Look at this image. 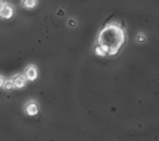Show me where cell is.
<instances>
[{"instance_id":"1","label":"cell","mask_w":159,"mask_h":141,"mask_svg":"<svg viewBox=\"0 0 159 141\" xmlns=\"http://www.w3.org/2000/svg\"><path fill=\"white\" fill-rule=\"evenodd\" d=\"M125 42V33L118 24H107L99 32L94 45V53L99 57L116 56Z\"/></svg>"},{"instance_id":"2","label":"cell","mask_w":159,"mask_h":141,"mask_svg":"<svg viewBox=\"0 0 159 141\" xmlns=\"http://www.w3.org/2000/svg\"><path fill=\"white\" fill-rule=\"evenodd\" d=\"M24 111L26 115L29 116H35L39 114L40 111V106H39V103L35 100V99H29L25 104H24Z\"/></svg>"},{"instance_id":"3","label":"cell","mask_w":159,"mask_h":141,"mask_svg":"<svg viewBox=\"0 0 159 141\" xmlns=\"http://www.w3.org/2000/svg\"><path fill=\"white\" fill-rule=\"evenodd\" d=\"M22 73L25 74V77L27 78L29 82H34V80H36L37 77H39V69H37V66L34 64V63H30V64H27V66L25 67V69H24Z\"/></svg>"},{"instance_id":"4","label":"cell","mask_w":159,"mask_h":141,"mask_svg":"<svg viewBox=\"0 0 159 141\" xmlns=\"http://www.w3.org/2000/svg\"><path fill=\"white\" fill-rule=\"evenodd\" d=\"M11 82H12V85H14V89H20V88H24L26 85V83L29 82L27 78L25 77L24 73H16L14 75L10 77Z\"/></svg>"},{"instance_id":"5","label":"cell","mask_w":159,"mask_h":141,"mask_svg":"<svg viewBox=\"0 0 159 141\" xmlns=\"http://www.w3.org/2000/svg\"><path fill=\"white\" fill-rule=\"evenodd\" d=\"M0 15H1L2 19H10L14 15V7L10 4H7L5 0H2L1 9H0Z\"/></svg>"},{"instance_id":"6","label":"cell","mask_w":159,"mask_h":141,"mask_svg":"<svg viewBox=\"0 0 159 141\" xmlns=\"http://www.w3.org/2000/svg\"><path fill=\"white\" fill-rule=\"evenodd\" d=\"M0 87L5 90H10V89H14V85H12V82L10 78H5L4 75L0 77Z\"/></svg>"},{"instance_id":"7","label":"cell","mask_w":159,"mask_h":141,"mask_svg":"<svg viewBox=\"0 0 159 141\" xmlns=\"http://www.w3.org/2000/svg\"><path fill=\"white\" fill-rule=\"evenodd\" d=\"M21 5L25 9H34L37 5V0H21Z\"/></svg>"},{"instance_id":"8","label":"cell","mask_w":159,"mask_h":141,"mask_svg":"<svg viewBox=\"0 0 159 141\" xmlns=\"http://www.w3.org/2000/svg\"><path fill=\"white\" fill-rule=\"evenodd\" d=\"M144 42L145 41V36H144V33H142V32H139L138 35H137V42Z\"/></svg>"},{"instance_id":"9","label":"cell","mask_w":159,"mask_h":141,"mask_svg":"<svg viewBox=\"0 0 159 141\" xmlns=\"http://www.w3.org/2000/svg\"><path fill=\"white\" fill-rule=\"evenodd\" d=\"M67 25H68V26L71 25V26L73 27V26H76V21H75L73 19H71V20H68V21H67Z\"/></svg>"}]
</instances>
